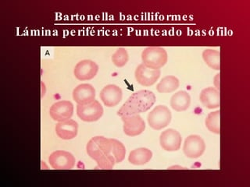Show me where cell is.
<instances>
[{"label":"cell","instance_id":"obj_1","mask_svg":"<svg viewBox=\"0 0 250 187\" xmlns=\"http://www.w3.org/2000/svg\"><path fill=\"white\" fill-rule=\"evenodd\" d=\"M156 102L154 93L148 90H141L133 94L117 112V115H139L148 111Z\"/></svg>","mask_w":250,"mask_h":187},{"label":"cell","instance_id":"obj_2","mask_svg":"<svg viewBox=\"0 0 250 187\" xmlns=\"http://www.w3.org/2000/svg\"><path fill=\"white\" fill-rule=\"evenodd\" d=\"M143 64L152 70H160L168 61L167 51L161 47H148L142 53Z\"/></svg>","mask_w":250,"mask_h":187},{"label":"cell","instance_id":"obj_3","mask_svg":"<svg viewBox=\"0 0 250 187\" xmlns=\"http://www.w3.org/2000/svg\"><path fill=\"white\" fill-rule=\"evenodd\" d=\"M86 150L90 158L97 161L106 154H111L112 144L110 139L104 136H96L88 141Z\"/></svg>","mask_w":250,"mask_h":187},{"label":"cell","instance_id":"obj_4","mask_svg":"<svg viewBox=\"0 0 250 187\" xmlns=\"http://www.w3.org/2000/svg\"><path fill=\"white\" fill-rule=\"evenodd\" d=\"M171 119L170 109L165 105H157L148 115V125L156 131L167 127L171 122Z\"/></svg>","mask_w":250,"mask_h":187},{"label":"cell","instance_id":"obj_5","mask_svg":"<svg viewBox=\"0 0 250 187\" xmlns=\"http://www.w3.org/2000/svg\"><path fill=\"white\" fill-rule=\"evenodd\" d=\"M104 114V109L99 101H92L86 105H78L77 115L78 118L84 122H96L101 118Z\"/></svg>","mask_w":250,"mask_h":187},{"label":"cell","instance_id":"obj_6","mask_svg":"<svg viewBox=\"0 0 250 187\" xmlns=\"http://www.w3.org/2000/svg\"><path fill=\"white\" fill-rule=\"evenodd\" d=\"M49 162L55 170H70L75 166V158L65 150H57L50 154Z\"/></svg>","mask_w":250,"mask_h":187},{"label":"cell","instance_id":"obj_7","mask_svg":"<svg viewBox=\"0 0 250 187\" xmlns=\"http://www.w3.org/2000/svg\"><path fill=\"white\" fill-rule=\"evenodd\" d=\"M206 144L201 136L191 135L188 136L183 145V152L187 158H198L205 151Z\"/></svg>","mask_w":250,"mask_h":187},{"label":"cell","instance_id":"obj_8","mask_svg":"<svg viewBox=\"0 0 250 187\" xmlns=\"http://www.w3.org/2000/svg\"><path fill=\"white\" fill-rule=\"evenodd\" d=\"M161 148L166 151H177L182 144V136L174 129H167L163 131L160 136Z\"/></svg>","mask_w":250,"mask_h":187},{"label":"cell","instance_id":"obj_9","mask_svg":"<svg viewBox=\"0 0 250 187\" xmlns=\"http://www.w3.org/2000/svg\"><path fill=\"white\" fill-rule=\"evenodd\" d=\"M123 122V131L128 136H136L143 133L146 128L144 120L139 115L121 116Z\"/></svg>","mask_w":250,"mask_h":187},{"label":"cell","instance_id":"obj_10","mask_svg":"<svg viewBox=\"0 0 250 187\" xmlns=\"http://www.w3.org/2000/svg\"><path fill=\"white\" fill-rule=\"evenodd\" d=\"M74 114V105L69 101H60L53 104L49 109V115L54 121L67 120Z\"/></svg>","mask_w":250,"mask_h":187},{"label":"cell","instance_id":"obj_11","mask_svg":"<svg viewBox=\"0 0 250 187\" xmlns=\"http://www.w3.org/2000/svg\"><path fill=\"white\" fill-rule=\"evenodd\" d=\"M160 70H152L144 64H140L135 70V76L136 81L144 87L153 85L160 78Z\"/></svg>","mask_w":250,"mask_h":187},{"label":"cell","instance_id":"obj_12","mask_svg":"<svg viewBox=\"0 0 250 187\" xmlns=\"http://www.w3.org/2000/svg\"><path fill=\"white\" fill-rule=\"evenodd\" d=\"M99 66L92 60H82L78 62L74 70L75 77L81 81L93 79L97 74Z\"/></svg>","mask_w":250,"mask_h":187},{"label":"cell","instance_id":"obj_13","mask_svg":"<svg viewBox=\"0 0 250 187\" xmlns=\"http://www.w3.org/2000/svg\"><path fill=\"white\" fill-rule=\"evenodd\" d=\"M122 90L115 84L105 86L100 94V99L107 107H115L122 99Z\"/></svg>","mask_w":250,"mask_h":187},{"label":"cell","instance_id":"obj_14","mask_svg":"<svg viewBox=\"0 0 250 187\" xmlns=\"http://www.w3.org/2000/svg\"><path fill=\"white\" fill-rule=\"evenodd\" d=\"M96 90L89 84L77 86L73 91V99L78 105H86L95 101Z\"/></svg>","mask_w":250,"mask_h":187},{"label":"cell","instance_id":"obj_15","mask_svg":"<svg viewBox=\"0 0 250 187\" xmlns=\"http://www.w3.org/2000/svg\"><path fill=\"white\" fill-rule=\"evenodd\" d=\"M78 124L73 119L59 122L55 131L57 136L62 140H72L78 134Z\"/></svg>","mask_w":250,"mask_h":187},{"label":"cell","instance_id":"obj_16","mask_svg":"<svg viewBox=\"0 0 250 187\" xmlns=\"http://www.w3.org/2000/svg\"><path fill=\"white\" fill-rule=\"evenodd\" d=\"M199 100L204 107L209 109H217L221 105L220 92L212 87L204 88L200 93Z\"/></svg>","mask_w":250,"mask_h":187},{"label":"cell","instance_id":"obj_17","mask_svg":"<svg viewBox=\"0 0 250 187\" xmlns=\"http://www.w3.org/2000/svg\"><path fill=\"white\" fill-rule=\"evenodd\" d=\"M191 105L189 94L185 91H180L174 94L170 99V106L175 111H186Z\"/></svg>","mask_w":250,"mask_h":187},{"label":"cell","instance_id":"obj_18","mask_svg":"<svg viewBox=\"0 0 250 187\" xmlns=\"http://www.w3.org/2000/svg\"><path fill=\"white\" fill-rule=\"evenodd\" d=\"M152 158V152L146 148H139L130 153L128 161L135 166H143L148 163Z\"/></svg>","mask_w":250,"mask_h":187},{"label":"cell","instance_id":"obj_19","mask_svg":"<svg viewBox=\"0 0 250 187\" xmlns=\"http://www.w3.org/2000/svg\"><path fill=\"white\" fill-rule=\"evenodd\" d=\"M203 60L207 66L213 70H220L221 69V54L215 49H207L203 51Z\"/></svg>","mask_w":250,"mask_h":187},{"label":"cell","instance_id":"obj_20","mask_svg":"<svg viewBox=\"0 0 250 187\" xmlns=\"http://www.w3.org/2000/svg\"><path fill=\"white\" fill-rule=\"evenodd\" d=\"M179 80L174 76H167L163 78L157 86L156 90L160 93H170L179 88Z\"/></svg>","mask_w":250,"mask_h":187},{"label":"cell","instance_id":"obj_21","mask_svg":"<svg viewBox=\"0 0 250 187\" xmlns=\"http://www.w3.org/2000/svg\"><path fill=\"white\" fill-rule=\"evenodd\" d=\"M220 116H221V111L217 110V111L209 113L206 118V127L211 132H213L215 134L221 133Z\"/></svg>","mask_w":250,"mask_h":187},{"label":"cell","instance_id":"obj_22","mask_svg":"<svg viewBox=\"0 0 250 187\" xmlns=\"http://www.w3.org/2000/svg\"><path fill=\"white\" fill-rule=\"evenodd\" d=\"M110 141L112 144V154L115 158L116 163H120L125 159L126 155V148L119 140L110 139Z\"/></svg>","mask_w":250,"mask_h":187},{"label":"cell","instance_id":"obj_23","mask_svg":"<svg viewBox=\"0 0 250 187\" xmlns=\"http://www.w3.org/2000/svg\"><path fill=\"white\" fill-rule=\"evenodd\" d=\"M129 60V55L125 48H119L112 56L113 64L117 67H123L127 64Z\"/></svg>","mask_w":250,"mask_h":187},{"label":"cell","instance_id":"obj_24","mask_svg":"<svg viewBox=\"0 0 250 187\" xmlns=\"http://www.w3.org/2000/svg\"><path fill=\"white\" fill-rule=\"evenodd\" d=\"M97 166L96 168L100 169H112L116 164L115 158L113 154H109L102 157L96 161Z\"/></svg>","mask_w":250,"mask_h":187},{"label":"cell","instance_id":"obj_25","mask_svg":"<svg viewBox=\"0 0 250 187\" xmlns=\"http://www.w3.org/2000/svg\"><path fill=\"white\" fill-rule=\"evenodd\" d=\"M220 73L217 74L215 76L214 78V85L216 89L218 90L219 92H220Z\"/></svg>","mask_w":250,"mask_h":187}]
</instances>
